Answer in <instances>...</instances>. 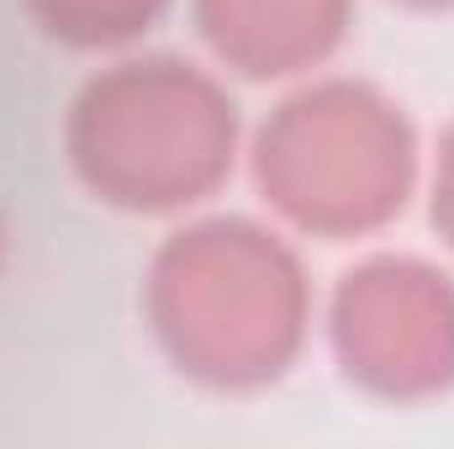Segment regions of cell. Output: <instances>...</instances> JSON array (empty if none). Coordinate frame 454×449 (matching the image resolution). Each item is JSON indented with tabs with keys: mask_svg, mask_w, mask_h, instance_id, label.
<instances>
[{
	"mask_svg": "<svg viewBox=\"0 0 454 449\" xmlns=\"http://www.w3.org/2000/svg\"><path fill=\"white\" fill-rule=\"evenodd\" d=\"M143 307L180 375L212 391H264L301 359L317 296L275 227L212 217L159 243Z\"/></svg>",
	"mask_w": 454,
	"mask_h": 449,
	"instance_id": "6da1fadb",
	"label": "cell"
},
{
	"mask_svg": "<svg viewBox=\"0 0 454 449\" xmlns=\"http://www.w3.org/2000/svg\"><path fill=\"white\" fill-rule=\"evenodd\" d=\"M238 101L191 59H121L85 80L64 122L74 175L116 212L159 217L212 201L238 164Z\"/></svg>",
	"mask_w": 454,
	"mask_h": 449,
	"instance_id": "7a4b0ae2",
	"label": "cell"
},
{
	"mask_svg": "<svg viewBox=\"0 0 454 449\" xmlns=\"http://www.w3.org/2000/svg\"><path fill=\"white\" fill-rule=\"evenodd\" d=\"M423 159L407 112L364 80H312L286 96L254 138L264 201L312 238H364L396 223Z\"/></svg>",
	"mask_w": 454,
	"mask_h": 449,
	"instance_id": "3957f363",
	"label": "cell"
},
{
	"mask_svg": "<svg viewBox=\"0 0 454 449\" xmlns=\"http://www.w3.org/2000/svg\"><path fill=\"white\" fill-rule=\"evenodd\" d=\"M348 386L380 402H428L454 386V275L412 254L354 264L328 302Z\"/></svg>",
	"mask_w": 454,
	"mask_h": 449,
	"instance_id": "277c9868",
	"label": "cell"
},
{
	"mask_svg": "<svg viewBox=\"0 0 454 449\" xmlns=\"http://www.w3.org/2000/svg\"><path fill=\"white\" fill-rule=\"evenodd\" d=\"M207 48L243 80L323 69L354 27V0H191Z\"/></svg>",
	"mask_w": 454,
	"mask_h": 449,
	"instance_id": "5b68a950",
	"label": "cell"
},
{
	"mask_svg": "<svg viewBox=\"0 0 454 449\" xmlns=\"http://www.w3.org/2000/svg\"><path fill=\"white\" fill-rule=\"evenodd\" d=\"M175 0H27L32 21L80 53H106V48H127L143 32L159 27V16Z\"/></svg>",
	"mask_w": 454,
	"mask_h": 449,
	"instance_id": "8992f818",
	"label": "cell"
},
{
	"mask_svg": "<svg viewBox=\"0 0 454 449\" xmlns=\"http://www.w3.org/2000/svg\"><path fill=\"white\" fill-rule=\"evenodd\" d=\"M434 227L454 248V122L444 132V143H439V164H434Z\"/></svg>",
	"mask_w": 454,
	"mask_h": 449,
	"instance_id": "52a82bcc",
	"label": "cell"
},
{
	"mask_svg": "<svg viewBox=\"0 0 454 449\" xmlns=\"http://www.w3.org/2000/svg\"><path fill=\"white\" fill-rule=\"evenodd\" d=\"M402 5H418V11H454V0H402Z\"/></svg>",
	"mask_w": 454,
	"mask_h": 449,
	"instance_id": "ba28073f",
	"label": "cell"
},
{
	"mask_svg": "<svg viewBox=\"0 0 454 449\" xmlns=\"http://www.w3.org/2000/svg\"><path fill=\"white\" fill-rule=\"evenodd\" d=\"M0 248H5V232H0Z\"/></svg>",
	"mask_w": 454,
	"mask_h": 449,
	"instance_id": "9c48e42d",
	"label": "cell"
}]
</instances>
